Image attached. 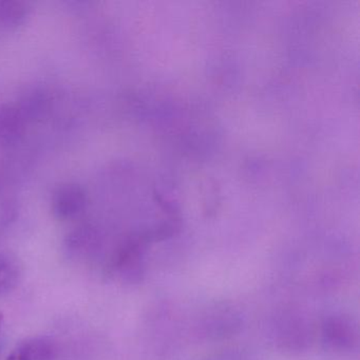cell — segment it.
I'll return each instance as SVG.
<instances>
[{"label":"cell","instance_id":"cell-1","mask_svg":"<svg viewBox=\"0 0 360 360\" xmlns=\"http://www.w3.org/2000/svg\"><path fill=\"white\" fill-rule=\"evenodd\" d=\"M85 189L75 183H67L56 189L52 197V212L63 221L79 218L87 207Z\"/></svg>","mask_w":360,"mask_h":360},{"label":"cell","instance_id":"cell-2","mask_svg":"<svg viewBox=\"0 0 360 360\" xmlns=\"http://www.w3.org/2000/svg\"><path fill=\"white\" fill-rule=\"evenodd\" d=\"M101 245V236L92 225H82L71 231L65 240V250L70 258L86 260L91 258Z\"/></svg>","mask_w":360,"mask_h":360},{"label":"cell","instance_id":"cell-3","mask_svg":"<svg viewBox=\"0 0 360 360\" xmlns=\"http://www.w3.org/2000/svg\"><path fill=\"white\" fill-rule=\"evenodd\" d=\"M26 130V117L18 107L0 105V146L18 143Z\"/></svg>","mask_w":360,"mask_h":360},{"label":"cell","instance_id":"cell-4","mask_svg":"<svg viewBox=\"0 0 360 360\" xmlns=\"http://www.w3.org/2000/svg\"><path fill=\"white\" fill-rule=\"evenodd\" d=\"M58 353L56 343L49 337H33L16 345L7 360H53Z\"/></svg>","mask_w":360,"mask_h":360},{"label":"cell","instance_id":"cell-5","mask_svg":"<svg viewBox=\"0 0 360 360\" xmlns=\"http://www.w3.org/2000/svg\"><path fill=\"white\" fill-rule=\"evenodd\" d=\"M31 14L30 4L20 0L0 1V29L15 31L22 28Z\"/></svg>","mask_w":360,"mask_h":360},{"label":"cell","instance_id":"cell-6","mask_svg":"<svg viewBox=\"0 0 360 360\" xmlns=\"http://www.w3.org/2000/svg\"><path fill=\"white\" fill-rule=\"evenodd\" d=\"M22 277V266L16 257L0 254V298L13 292Z\"/></svg>","mask_w":360,"mask_h":360},{"label":"cell","instance_id":"cell-7","mask_svg":"<svg viewBox=\"0 0 360 360\" xmlns=\"http://www.w3.org/2000/svg\"><path fill=\"white\" fill-rule=\"evenodd\" d=\"M4 315L3 313H0V328L3 326Z\"/></svg>","mask_w":360,"mask_h":360}]
</instances>
